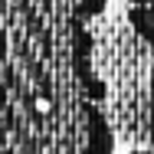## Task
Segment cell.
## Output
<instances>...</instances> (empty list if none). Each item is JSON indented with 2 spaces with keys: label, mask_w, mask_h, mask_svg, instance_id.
I'll return each instance as SVG.
<instances>
[{
  "label": "cell",
  "mask_w": 154,
  "mask_h": 154,
  "mask_svg": "<svg viewBox=\"0 0 154 154\" xmlns=\"http://www.w3.org/2000/svg\"><path fill=\"white\" fill-rule=\"evenodd\" d=\"M108 0H0V154H112L89 23Z\"/></svg>",
  "instance_id": "6da1fadb"
},
{
  "label": "cell",
  "mask_w": 154,
  "mask_h": 154,
  "mask_svg": "<svg viewBox=\"0 0 154 154\" xmlns=\"http://www.w3.org/2000/svg\"><path fill=\"white\" fill-rule=\"evenodd\" d=\"M125 13L131 30L154 46V0H125Z\"/></svg>",
  "instance_id": "7a4b0ae2"
},
{
  "label": "cell",
  "mask_w": 154,
  "mask_h": 154,
  "mask_svg": "<svg viewBox=\"0 0 154 154\" xmlns=\"http://www.w3.org/2000/svg\"><path fill=\"white\" fill-rule=\"evenodd\" d=\"M148 89H151V95H154V66H151V75H148Z\"/></svg>",
  "instance_id": "3957f363"
},
{
  "label": "cell",
  "mask_w": 154,
  "mask_h": 154,
  "mask_svg": "<svg viewBox=\"0 0 154 154\" xmlns=\"http://www.w3.org/2000/svg\"><path fill=\"white\" fill-rule=\"evenodd\" d=\"M128 154H154V151H128Z\"/></svg>",
  "instance_id": "277c9868"
}]
</instances>
